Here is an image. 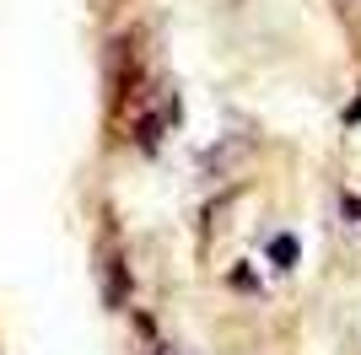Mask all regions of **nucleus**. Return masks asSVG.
Instances as JSON below:
<instances>
[{"label": "nucleus", "mask_w": 361, "mask_h": 355, "mask_svg": "<svg viewBox=\"0 0 361 355\" xmlns=\"http://www.w3.org/2000/svg\"><path fill=\"white\" fill-rule=\"evenodd\" d=\"M270 259H275V264H297V242H291V237H275V242H270Z\"/></svg>", "instance_id": "nucleus-1"}]
</instances>
